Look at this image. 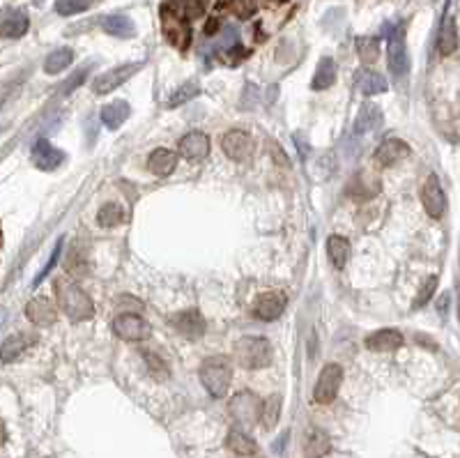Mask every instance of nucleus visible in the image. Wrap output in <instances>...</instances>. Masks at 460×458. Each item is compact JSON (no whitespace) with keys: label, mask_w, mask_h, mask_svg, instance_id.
I'll return each instance as SVG.
<instances>
[{"label":"nucleus","mask_w":460,"mask_h":458,"mask_svg":"<svg viewBox=\"0 0 460 458\" xmlns=\"http://www.w3.org/2000/svg\"><path fill=\"white\" fill-rule=\"evenodd\" d=\"M237 362L244 369H265L272 364V345L263 336H244L235 345Z\"/></svg>","instance_id":"nucleus-1"},{"label":"nucleus","mask_w":460,"mask_h":458,"mask_svg":"<svg viewBox=\"0 0 460 458\" xmlns=\"http://www.w3.org/2000/svg\"><path fill=\"white\" fill-rule=\"evenodd\" d=\"M230 380H233V371H230V364L221 357H212L200 366V382L209 391V396L224 399L228 394Z\"/></svg>","instance_id":"nucleus-2"},{"label":"nucleus","mask_w":460,"mask_h":458,"mask_svg":"<svg viewBox=\"0 0 460 458\" xmlns=\"http://www.w3.org/2000/svg\"><path fill=\"white\" fill-rule=\"evenodd\" d=\"M60 307L71 320H88L95 316V304L88 297V292L76 283H60L58 288Z\"/></svg>","instance_id":"nucleus-3"},{"label":"nucleus","mask_w":460,"mask_h":458,"mask_svg":"<svg viewBox=\"0 0 460 458\" xmlns=\"http://www.w3.org/2000/svg\"><path fill=\"white\" fill-rule=\"evenodd\" d=\"M141 69H143V62H129V65L113 67V69L104 71V74H99L95 81H92V90H95L97 95H108V93H113L115 88L125 86L127 81L132 76H136Z\"/></svg>","instance_id":"nucleus-4"},{"label":"nucleus","mask_w":460,"mask_h":458,"mask_svg":"<svg viewBox=\"0 0 460 458\" xmlns=\"http://www.w3.org/2000/svg\"><path fill=\"white\" fill-rule=\"evenodd\" d=\"M340 380H343V369H340L338 364H327L318 375L316 389H313V399H316L318 403H331L338 394Z\"/></svg>","instance_id":"nucleus-5"},{"label":"nucleus","mask_w":460,"mask_h":458,"mask_svg":"<svg viewBox=\"0 0 460 458\" xmlns=\"http://www.w3.org/2000/svg\"><path fill=\"white\" fill-rule=\"evenodd\" d=\"M421 200H423V207L432 219H439L442 214L447 212V196H444V189L439 185V178L435 173H430L423 182V189H421Z\"/></svg>","instance_id":"nucleus-6"},{"label":"nucleus","mask_w":460,"mask_h":458,"mask_svg":"<svg viewBox=\"0 0 460 458\" xmlns=\"http://www.w3.org/2000/svg\"><path fill=\"white\" fill-rule=\"evenodd\" d=\"M386 60H389V69L396 79H401L410 67V58H408V49H405L403 42V30L396 28L389 30V49H386Z\"/></svg>","instance_id":"nucleus-7"},{"label":"nucleus","mask_w":460,"mask_h":458,"mask_svg":"<svg viewBox=\"0 0 460 458\" xmlns=\"http://www.w3.org/2000/svg\"><path fill=\"white\" fill-rule=\"evenodd\" d=\"M221 148L233 161H246L253 154V139L246 132L233 130L221 139Z\"/></svg>","instance_id":"nucleus-8"},{"label":"nucleus","mask_w":460,"mask_h":458,"mask_svg":"<svg viewBox=\"0 0 460 458\" xmlns=\"http://www.w3.org/2000/svg\"><path fill=\"white\" fill-rule=\"evenodd\" d=\"M113 332L125 341H143V338L150 336V327L145 325L143 318L134 314H122L113 320Z\"/></svg>","instance_id":"nucleus-9"},{"label":"nucleus","mask_w":460,"mask_h":458,"mask_svg":"<svg viewBox=\"0 0 460 458\" xmlns=\"http://www.w3.org/2000/svg\"><path fill=\"white\" fill-rule=\"evenodd\" d=\"M258 410H260V401L253 394H237L230 401V415L235 417L242 426H253L258 421Z\"/></svg>","instance_id":"nucleus-10"},{"label":"nucleus","mask_w":460,"mask_h":458,"mask_svg":"<svg viewBox=\"0 0 460 458\" xmlns=\"http://www.w3.org/2000/svg\"><path fill=\"white\" fill-rule=\"evenodd\" d=\"M285 302H288V299H285L283 292H265V295H260L253 302V316L260 318V320H267V323H272V320L283 316Z\"/></svg>","instance_id":"nucleus-11"},{"label":"nucleus","mask_w":460,"mask_h":458,"mask_svg":"<svg viewBox=\"0 0 460 458\" xmlns=\"http://www.w3.org/2000/svg\"><path fill=\"white\" fill-rule=\"evenodd\" d=\"M64 159V152L58 150V148H53L51 141H46V139H40L35 145H33V164L40 171H53V168H58L60 164Z\"/></svg>","instance_id":"nucleus-12"},{"label":"nucleus","mask_w":460,"mask_h":458,"mask_svg":"<svg viewBox=\"0 0 460 458\" xmlns=\"http://www.w3.org/2000/svg\"><path fill=\"white\" fill-rule=\"evenodd\" d=\"M382 120H384V118H382L380 106L368 102V104H364L362 108H359V113L355 118V125H352V132H355V136H364V134L377 132L382 127Z\"/></svg>","instance_id":"nucleus-13"},{"label":"nucleus","mask_w":460,"mask_h":458,"mask_svg":"<svg viewBox=\"0 0 460 458\" xmlns=\"http://www.w3.org/2000/svg\"><path fill=\"white\" fill-rule=\"evenodd\" d=\"M30 28V19L23 10H7L0 14V35L9 40H16V38H23Z\"/></svg>","instance_id":"nucleus-14"},{"label":"nucleus","mask_w":460,"mask_h":458,"mask_svg":"<svg viewBox=\"0 0 460 458\" xmlns=\"http://www.w3.org/2000/svg\"><path fill=\"white\" fill-rule=\"evenodd\" d=\"M163 33L168 38L171 44H175L178 49H184L189 44V25L184 23L182 16H178L173 10H163Z\"/></svg>","instance_id":"nucleus-15"},{"label":"nucleus","mask_w":460,"mask_h":458,"mask_svg":"<svg viewBox=\"0 0 460 458\" xmlns=\"http://www.w3.org/2000/svg\"><path fill=\"white\" fill-rule=\"evenodd\" d=\"M410 145L401 141V139H386L380 143V148L375 150V161L380 164V166H393V164H398L401 159L410 157Z\"/></svg>","instance_id":"nucleus-16"},{"label":"nucleus","mask_w":460,"mask_h":458,"mask_svg":"<svg viewBox=\"0 0 460 458\" xmlns=\"http://www.w3.org/2000/svg\"><path fill=\"white\" fill-rule=\"evenodd\" d=\"M209 152V139L200 132H191L180 139V154L189 161H200L205 159Z\"/></svg>","instance_id":"nucleus-17"},{"label":"nucleus","mask_w":460,"mask_h":458,"mask_svg":"<svg viewBox=\"0 0 460 458\" xmlns=\"http://www.w3.org/2000/svg\"><path fill=\"white\" fill-rule=\"evenodd\" d=\"M364 343H366L368 350L391 353V350H398V348L403 345V334L398 332V329H377V332L366 336Z\"/></svg>","instance_id":"nucleus-18"},{"label":"nucleus","mask_w":460,"mask_h":458,"mask_svg":"<svg viewBox=\"0 0 460 458\" xmlns=\"http://www.w3.org/2000/svg\"><path fill=\"white\" fill-rule=\"evenodd\" d=\"M175 166H178V154H175L173 150L156 148L154 152H150V157H147V168L159 178L171 176Z\"/></svg>","instance_id":"nucleus-19"},{"label":"nucleus","mask_w":460,"mask_h":458,"mask_svg":"<svg viewBox=\"0 0 460 458\" xmlns=\"http://www.w3.org/2000/svg\"><path fill=\"white\" fill-rule=\"evenodd\" d=\"M101 28H104L108 35H113V38H120V40H127V38H134L136 35V28H134V21L129 19L125 14H108L101 19Z\"/></svg>","instance_id":"nucleus-20"},{"label":"nucleus","mask_w":460,"mask_h":458,"mask_svg":"<svg viewBox=\"0 0 460 458\" xmlns=\"http://www.w3.org/2000/svg\"><path fill=\"white\" fill-rule=\"evenodd\" d=\"M129 113H132V108H129L125 99H115V102H110L101 108V122L108 130H117V127H122V122H127Z\"/></svg>","instance_id":"nucleus-21"},{"label":"nucleus","mask_w":460,"mask_h":458,"mask_svg":"<svg viewBox=\"0 0 460 458\" xmlns=\"http://www.w3.org/2000/svg\"><path fill=\"white\" fill-rule=\"evenodd\" d=\"M331 449L329 435L320 428H311L304 437V454L306 458H322Z\"/></svg>","instance_id":"nucleus-22"},{"label":"nucleus","mask_w":460,"mask_h":458,"mask_svg":"<svg viewBox=\"0 0 460 458\" xmlns=\"http://www.w3.org/2000/svg\"><path fill=\"white\" fill-rule=\"evenodd\" d=\"M25 316L33 320L35 325H51L55 320V307L51 304L49 299H30L25 307Z\"/></svg>","instance_id":"nucleus-23"},{"label":"nucleus","mask_w":460,"mask_h":458,"mask_svg":"<svg viewBox=\"0 0 460 458\" xmlns=\"http://www.w3.org/2000/svg\"><path fill=\"white\" fill-rule=\"evenodd\" d=\"M357 88H359V93H364L366 97H373V95L386 93L389 86H386V79L382 74L364 69V71H359V76H357Z\"/></svg>","instance_id":"nucleus-24"},{"label":"nucleus","mask_w":460,"mask_h":458,"mask_svg":"<svg viewBox=\"0 0 460 458\" xmlns=\"http://www.w3.org/2000/svg\"><path fill=\"white\" fill-rule=\"evenodd\" d=\"M350 256V242L340 235H331L327 240V258L334 270H343Z\"/></svg>","instance_id":"nucleus-25"},{"label":"nucleus","mask_w":460,"mask_h":458,"mask_svg":"<svg viewBox=\"0 0 460 458\" xmlns=\"http://www.w3.org/2000/svg\"><path fill=\"white\" fill-rule=\"evenodd\" d=\"M336 62L331 58H322L316 67V74H313V81H311V88L313 90H327L334 86L336 81Z\"/></svg>","instance_id":"nucleus-26"},{"label":"nucleus","mask_w":460,"mask_h":458,"mask_svg":"<svg viewBox=\"0 0 460 458\" xmlns=\"http://www.w3.org/2000/svg\"><path fill=\"white\" fill-rule=\"evenodd\" d=\"M28 345H30V343H28V336H23V334L7 336L5 341H3V345H0V362L9 364V362L18 360V357L25 353Z\"/></svg>","instance_id":"nucleus-27"},{"label":"nucleus","mask_w":460,"mask_h":458,"mask_svg":"<svg viewBox=\"0 0 460 458\" xmlns=\"http://www.w3.org/2000/svg\"><path fill=\"white\" fill-rule=\"evenodd\" d=\"M437 49L442 56H449L458 49V25L456 19H447L442 23V30H439V38H437Z\"/></svg>","instance_id":"nucleus-28"},{"label":"nucleus","mask_w":460,"mask_h":458,"mask_svg":"<svg viewBox=\"0 0 460 458\" xmlns=\"http://www.w3.org/2000/svg\"><path fill=\"white\" fill-rule=\"evenodd\" d=\"M279 417H281V396H270L260 403V410H258V419L263 421L265 428H274L279 424Z\"/></svg>","instance_id":"nucleus-29"},{"label":"nucleus","mask_w":460,"mask_h":458,"mask_svg":"<svg viewBox=\"0 0 460 458\" xmlns=\"http://www.w3.org/2000/svg\"><path fill=\"white\" fill-rule=\"evenodd\" d=\"M228 449L237 456H255L258 454V447L251 437L242 430H230L228 433Z\"/></svg>","instance_id":"nucleus-30"},{"label":"nucleus","mask_w":460,"mask_h":458,"mask_svg":"<svg viewBox=\"0 0 460 458\" xmlns=\"http://www.w3.org/2000/svg\"><path fill=\"white\" fill-rule=\"evenodd\" d=\"M74 62V51L62 47V49H55L49 58L44 60V71L46 74H58V71L67 69Z\"/></svg>","instance_id":"nucleus-31"},{"label":"nucleus","mask_w":460,"mask_h":458,"mask_svg":"<svg viewBox=\"0 0 460 458\" xmlns=\"http://www.w3.org/2000/svg\"><path fill=\"white\" fill-rule=\"evenodd\" d=\"M198 95H200V86L196 84V81H189V84H182L168 99H166V106L178 108L182 104H189L191 99H196Z\"/></svg>","instance_id":"nucleus-32"},{"label":"nucleus","mask_w":460,"mask_h":458,"mask_svg":"<svg viewBox=\"0 0 460 458\" xmlns=\"http://www.w3.org/2000/svg\"><path fill=\"white\" fill-rule=\"evenodd\" d=\"M355 47H357V56L364 65H373L377 56H380V42H377V38H357Z\"/></svg>","instance_id":"nucleus-33"},{"label":"nucleus","mask_w":460,"mask_h":458,"mask_svg":"<svg viewBox=\"0 0 460 458\" xmlns=\"http://www.w3.org/2000/svg\"><path fill=\"white\" fill-rule=\"evenodd\" d=\"M175 323H178V329L189 336H198L202 329H205V323L200 320V316L196 311H187V314H180L175 318Z\"/></svg>","instance_id":"nucleus-34"},{"label":"nucleus","mask_w":460,"mask_h":458,"mask_svg":"<svg viewBox=\"0 0 460 458\" xmlns=\"http://www.w3.org/2000/svg\"><path fill=\"white\" fill-rule=\"evenodd\" d=\"M122 219H125V210L120 207L117 203H106V205H101L99 214H97L99 226H104V228H113V226H117V224H122Z\"/></svg>","instance_id":"nucleus-35"},{"label":"nucleus","mask_w":460,"mask_h":458,"mask_svg":"<svg viewBox=\"0 0 460 458\" xmlns=\"http://www.w3.org/2000/svg\"><path fill=\"white\" fill-rule=\"evenodd\" d=\"M92 0H55L53 10L58 12L60 16H74V14H81L86 12L90 7Z\"/></svg>","instance_id":"nucleus-36"},{"label":"nucleus","mask_w":460,"mask_h":458,"mask_svg":"<svg viewBox=\"0 0 460 458\" xmlns=\"http://www.w3.org/2000/svg\"><path fill=\"white\" fill-rule=\"evenodd\" d=\"M435 288H437V277H428L426 283L421 286L417 299H414V309H421L423 304H426V302L432 297V292H435Z\"/></svg>","instance_id":"nucleus-37"},{"label":"nucleus","mask_w":460,"mask_h":458,"mask_svg":"<svg viewBox=\"0 0 460 458\" xmlns=\"http://www.w3.org/2000/svg\"><path fill=\"white\" fill-rule=\"evenodd\" d=\"M60 251H62V240H58V244H55V249H53V253H51V258L46 261L44 270H42V272H40V274H37V277H35L33 286H40V283H42V281H44L46 277H49V274H51V270H53V265L58 263V258H60Z\"/></svg>","instance_id":"nucleus-38"},{"label":"nucleus","mask_w":460,"mask_h":458,"mask_svg":"<svg viewBox=\"0 0 460 458\" xmlns=\"http://www.w3.org/2000/svg\"><path fill=\"white\" fill-rule=\"evenodd\" d=\"M88 71H90V67H81L79 71H74V74H71V76H69V79H67V81H64V84H62V90H60V95H69L71 90H76V88H79V86L83 84V81H86Z\"/></svg>","instance_id":"nucleus-39"}]
</instances>
